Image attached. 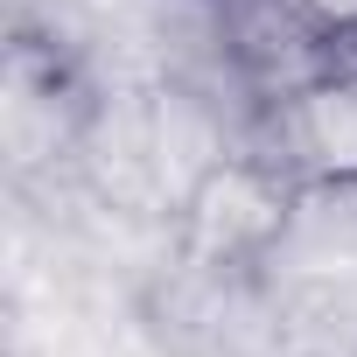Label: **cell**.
Returning a JSON list of instances; mask_svg holds the SVG:
<instances>
[{"mask_svg":"<svg viewBox=\"0 0 357 357\" xmlns=\"http://www.w3.org/2000/svg\"><path fill=\"white\" fill-rule=\"evenodd\" d=\"M252 154L294 190H357V43H336L322 70L266 91Z\"/></svg>","mask_w":357,"mask_h":357,"instance_id":"cell-1","label":"cell"},{"mask_svg":"<svg viewBox=\"0 0 357 357\" xmlns=\"http://www.w3.org/2000/svg\"><path fill=\"white\" fill-rule=\"evenodd\" d=\"M280 8L322 43H357V0H280Z\"/></svg>","mask_w":357,"mask_h":357,"instance_id":"cell-3","label":"cell"},{"mask_svg":"<svg viewBox=\"0 0 357 357\" xmlns=\"http://www.w3.org/2000/svg\"><path fill=\"white\" fill-rule=\"evenodd\" d=\"M15 8H29V0H15Z\"/></svg>","mask_w":357,"mask_h":357,"instance_id":"cell-4","label":"cell"},{"mask_svg":"<svg viewBox=\"0 0 357 357\" xmlns=\"http://www.w3.org/2000/svg\"><path fill=\"white\" fill-rule=\"evenodd\" d=\"M294 204H301V190L266 154H231V161L197 175V190L183 204L190 252L204 266H252V259H266L287 238Z\"/></svg>","mask_w":357,"mask_h":357,"instance_id":"cell-2","label":"cell"}]
</instances>
